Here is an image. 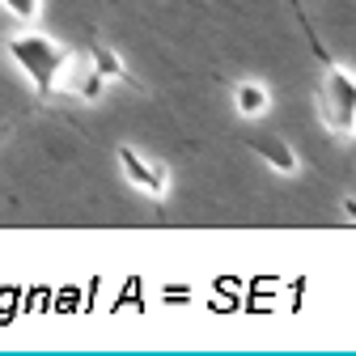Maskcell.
<instances>
[{
  "instance_id": "ba28073f",
  "label": "cell",
  "mask_w": 356,
  "mask_h": 356,
  "mask_svg": "<svg viewBox=\"0 0 356 356\" xmlns=\"http://www.w3.org/2000/svg\"><path fill=\"white\" fill-rule=\"evenodd\" d=\"M102 85H106V81H102V76H98L94 68H89V72H85V81L76 85V94H81V98H89V102H94V98H102Z\"/></svg>"
},
{
  "instance_id": "6da1fadb",
  "label": "cell",
  "mask_w": 356,
  "mask_h": 356,
  "mask_svg": "<svg viewBox=\"0 0 356 356\" xmlns=\"http://www.w3.org/2000/svg\"><path fill=\"white\" fill-rule=\"evenodd\" d=\"M5 56L17 64V72L38 94H56L64 72L72 68V51L64 42H56L51 34H38V30H22V34L5 38Z\"/></svg>"
},
{
  "instance_id": "52a82bcc",
  "label": "cell",
  "mask_w": 356,
  "mask_h": 356,
  "mask_svg": "<svg viewBox=\"0 0 356 356\" xmlns=\"http://www.w3.org/2000/svg\"><path fill=\"white\" fill-rule=\"evenodd\" d=\"M0 9H5L13 22H22V26H34L38 13H42V0H0Z\"/></svg>"
},
{
  "instance_id": "8992f818",
  "label": "cell",
  "mask_w": 356,
  "mask_h": 356,
  "mask_svg": "<svg viewBox=\"0 0 356 356\" xmlns=\"http://www.w3.org/2000/svg\"><path fill=\"white\" fill-rule=\"evenodd\" d=\"M89 68H94L102 81H127V64L119 60V51L102 47V42H98L94 51H89Z\"/></svg>"
},
{
  "instance_id": "7a4b0ae2",
  "label": "cell",
  "mask_w": 356,
  "mask_h": 356,
  "mask_svg": "<svg viewBox=\"0 0 356 356\" xmlns=\"http://www.w3.org/2000/svg\"><path fill=\"white\" fill-rule=\"evenodd\" d=\"M318 115L331 136L352 140L356 136V72L343 64H331L318 81Z\"/></svg>"
},
{
  "instance_id": "3957f363",
  "label": "cell",
  "mask_w": 356,
  "mask_h": 356,
  "mask_svg": "<svg viewBox=\"0 0 356 356\" xmlns=\"http://www.w3.org/2000/svg\"><path fill=\"white\" fill-rule=\"evenodd\" d=\"M119 170H123V178L136 191H145V195H153V200H161L165 191H170V178H165V170L157 165V161H149L145 153H136L131 145H119Z\"/></svg>"
},
{
  "instance_id": "5b68a950",
  "label": "cell",
  "mask_w": 356,
  "mask_h": 356,
  "mask_svg": "<svg viewBox=\"0 0 356 356\" xmlns=\"http://www.w3.org/2000/svg\"><path fill=\"white\" fill-rule=\"evenodd\" d=\"M234 111L242 119H259L272 111V89H267L263 81H238L234 85Z\"/></svg>"
},
{
  "instance_id": "277c9868",
  "label": "cell",
  "mask_w": 356,
  "mask_h": 356,
  "mask_svg": "<svg viewBox=\"0 0 356 356\" xmlns=\"http://www.w3.org/2000/svg\"><path fill=\"white\" fill-rule=\"evenodd\" d=\"M246 145H250V153H254L259 161H267L276 174H297V170H301V157L293 153V145H289L284 136H272V131H267V136H250Z\"/></svg>"
}]
</instances>
